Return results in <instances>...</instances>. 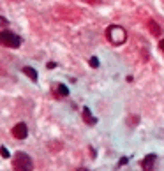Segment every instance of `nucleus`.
I'll list each match as a JSON object with an SVG mask.
<instances>
[{
  "instance_id": "obj_14",
  "label": "nucleus",
  "mask_w": 164,
  "mask_h": 171,
  "mask_svg": "<svg viewBox=\"0 0 164 171\" xmlns=\"http://www.w3.org/2000/svg\"><path fill=\"white\" fill-rule=\"evenodd\" d=\"M125 162H127V157H124V159H120V162H118V164L122 166V164H125Z\"/></svg>"
},
{
  "instance_id": "obj_10",
  "label": "nucleus",
  "mask_w": 164,
  "mask_h": 171,
  "mask_svg": "<svg viewBox=\"0 0 164 171\" xmlns=\"http://www.w3.org/2000/svg\"><path fill=\"white\" fill-rule=\"evenodd\" d=\"M0 155H2L4 159H9V157H11V152L7 150L6 146H0Z\"/></svg>"
},
{
  "instance_id": "obj_1",
  "label": "nucleus",
  "mask_w": 164,
  "mask_h": 171,
  "mask_svg": "<svg viewBox=\"0 0 164 171\" xmlns=\"http://www.w3.org/2000/svg\"><path fill=\"white\" fill-rule=\"evenodd\" d=\"M106 37H108V41L111 42V44L120 46V44H124V42L127 41V32L120 25H109L108 30H106Z\"/></svg>"
},
{
  "instance_id": "obj_6",
  "label": "nucleus",
  "mask_w": 164,
  "mask_h": 171,
  "mask_svg": "<svg viewBox=\"0 0 164 171\" xmlns=\"http://www.w3.org/2000/svg\"><path fill=\"white\" fill-rule=\"evenodd\" d=\"M148 27H150V32H152L155 37H161V34H162V28H161V27L155 23L154 19H150V21H148Z\"/></svg>"
},
{
  "instance_id": "obj_8",
  "label": "nucleus",
  "mask_w": 164,
  "mask_h": 171,
  "mask_svg": "<svg viewBox=\"0 0 164 171\" xmlns=\"http://www.w3.org/2000/svg\"><path fill=\"white\" fill-rule=\"evenodd\" d=\"M83 118H85V122H86L88 125H93V123H95V118L92 117L90 108H83Z\"/></svg>"
},
{
  "instance_id": "obj_2",
  "label": "nucleus",
  "mask_w": 164,
  "mask_h": 171,
  "mask_svg": "<svg viewBox=\"0 0 164 171\" xmlns=\"http://www.w3.org/2000/svg\"><path fill=\"white\" fill-rule=\"evenodd\" d=\"M12 166L16 171H32L34 168V161L28 154L25 152H16L14 159H12Z\"/></svg>"
},
{
  "instance_id": "obj_13",
  "label": "nucleus",
  "mask_w": 164,
  "mask_h": 171,
  "mask_svg": "<svg viewBox=\"0 0 164 171\" xmlns=\"http://www.w3.org/2000/svg\"><path fill=\"white\" fill-rule=\"evenodd\" d=\"M159 48H161V51L164 53V39H161V41H159Z\"/></svg>"
},
{
  "instance_id": "obj_12",
  "label": "nucleus",
  "mask_w": 164,
  "mask_h": 171,
  "mask_svg": "<svg viewBox=\"0 0 164 171\" xmlns=\"http://www.w3.org/2000/svg\"><path fill=\"white\" fill-rule=\"evenodd\" d=\"M9 25V21H7V18H4V16H0V27H7Z\"/></svg>"
},
{
  "instance_id": "obj_7",
  "label": "nucleus",
  "mask_w": 164,
  "mask_h": 171,
  "mask_svg": "<svg viewBox=\"0 0 164 171\" xmlns=\"http://www.w3.org/2000/svg\"><path fill=\"white\" fill-rule=\"evenodd\" d=\"M21 71H23V74H27L32 81H37V78H39V76H37V71H35V69H32V67H28V66H27V67H23Z\"/></svg>"
},
{
  "instance_id": "obj_9",
  "label": "nucleus",
  "mask_w": 164,
  "mask_h": 171,
  "mask_svg": "<svg viewBox=\"0 0 164 171\" xmlns=\"http://www.w3.org/2000/svg\"><path fill=\"white\" fill-rule=\"evenodd\" d=\"M57 92H58V95H60V97H67V95H69V88L65 87V85H58Z\"/></svg>"
},
{
  "instance_id": "obj_5",
  "label": "nucleus",
  "mask_w": 164,
  "mask_h": 171,
  "mask_svg": "<svg viewBox=\"0 0 164 171\" xmlns=\"http://www.w3.org/2000/svg\"><path fill=\"white\" fill-rule=\"evenodd\" d=\"M155 161H157V155H155V154H150V155H147V157L143 159V162H141L143 169H145V171H150V169L154 168Z\"/></svg>"
},
{
  "instance_id": "obj_4",
  "label": "nucleus",
  "mask_w": 164,
  "mask_h": 171,
  "mask_svg": "<svg viewBox=\"0 0 164 171\" xmlns=\"http://www.w3.org/2000/svg\"><path fill=\"white\" fill-rule=\"evenodd\" d=\"M12 136H14L16 139H27V136H28L27 123H23V122L16 123V125L12 127Z\"/></svg>"
},
{
  "instance_id": "obj_3",
  "label": "nucleus",
  "mask_w": 164,
  "mask_h": 171,
  "mask_svg": "<svg viewBox=\"0 0 164 171\" xmlns=\"http://www.w3.org/2000/svg\"><path fill=\"white\" fill-rule=\"evenodd\" d=\"M21 44H23V39L19 35H16L14 32H11V30H2V32H0V46L16 50Z\"/></svg>"
},
{
  "instance_id": "obj_11",
  "label": "nucleus",
  "mask_w": 164,
  "mask_h": 171,
  "mask_svg": "<svg viewBox=\"0 0 164 171\" xmlns=\"http://www.w3.org/2000/svg\"><path fill=\"white\" fill-rule=\"evenodd\" d=\"M88 63H90V66H92L93 69H97V67H99V60H97V57H90Z\"/></svg>"
}]
</instances>
